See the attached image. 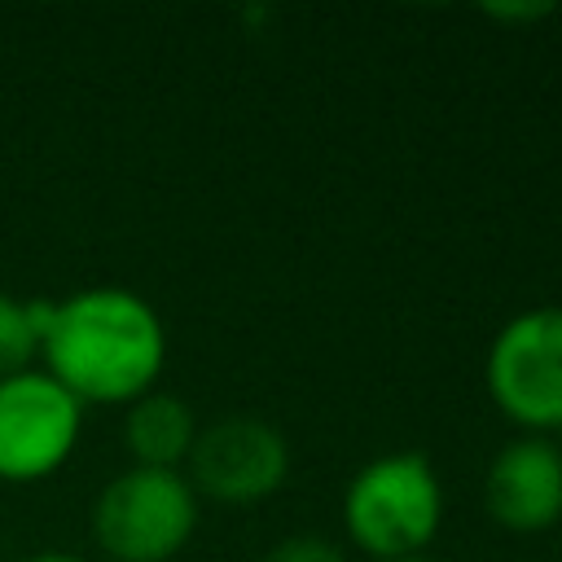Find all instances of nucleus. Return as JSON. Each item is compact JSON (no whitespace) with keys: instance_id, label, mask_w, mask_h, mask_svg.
<instances>
[{"instance_id":"nucleus-1","label":"nucleus","mask_w":562,"mask_h":562,"mask_svg":"<svg viewBox=\"0 0 562 562\" xmlns=\"http://www.w3.org/2000/svg\"><path fill=\"white\" fill-rule=\"evenodd\" d=\"M44 373L57 378L83 408L132 404L158 386L167 369V329L149 299L123 285H88L53 299L40 338Z\"/></svg>"},{"instance_id":"nucleus-2","label":"nucleus","mask_w":562,"mask_h":562,"mask_svg":"<svg viewBox=\"0 0 562 562\" xmlns=\"http://www.w3.org/2000/svg\"><path fill=\"white\" fill-rule=\"evenodd\" d=\"M439 522L443 483L426 452H382L342 492V531L369 562L426 553Z\"/></svg>"},{"instance_id":"nucleus-3","label":"nucleus","mask_w":562,"mask_h":562,"mask_svg":"<svg viewBox=\"0 0 562 562\" xmlns=\"http://www.w3.org/2000/svg\"><path fill=\"white\" fill-rule=\"evenodd\" d=\"M198 531L184 470H119L92 501V540L110 562H171Z\"/></svg>"},{"instance_id":"nucleus-4","label":"nucleus","mask_w":562,"mask_h":562,"mask_svg":"<svg viewBox=\"0 0 562 562\" xmlns=\"http://www.w3.org/2000/svg\"><path fill=\"white\" fill-rule=\"evenodd\" d=\"M483 382L522 435L562 430V303L509 316L487 347Z\"/></svg>"},{"instance_id":"nucleus-5","label":"nucleus","mask_w":562,"mask_h":562,"mask_svg":"<svg viewBox=\"0 0 562 562\" xmlns=\"http://www.w3.org/2000/svg\"><path fill=\"white\" fill-rule=\"evenodd\" d=\"M83 435V404L44 369L0 378V479L40 483L57 474Z\"/></svg>"},{"instance_id":"nucleus-6","label":"nucleus","mask_w":562,"mask_h":562,"mask_svg":"<svg viewBox=\"0 0 562 562\" xmlns=\"http://www.w3.org/2000/svg\"><path fill=\"white\" fill-rule=\"evenodd\" d=\"M184 479L206 501L259 505L290 479V443L272 422L255 413H228L198 426Z\"/></svg>"},{"instance_id":"nucleus-7","label":"nucleus","mask_w":562,"mask_h":562,"mask_svg":"<svg viewBox=\"0 0 562 562\" xmlns=\"http://www.w3.org/2000/svg\"><path fill=\"white\" fill-rule=\"evenodd\" d=\"M483 509L509 536H540L562 518V448L553 435L509 439L483 474Z\"/></svg>"},{"instance_id":"nucleus-8","label":"nucleus","mask_w":562,"mask_h":562,"mask_svg":"<svg viewBox=\"0 0 562 562\" xmlns=\"http://www.w3.org/2000/svg\"><path fill=\"white\" fill-rule=\"evenodd\" d=\"M198 439V413L171 391H145L123 413V448L132 465L145 470H184Z\"/></svg>"},{"instance_id":"nucleus-9","label":"nucleus","mask_w":562,"mask_h":562,"mask_svg":"<svg viewBox=\"0 0 562 562\" xmlns=\"http://www.w3.org/2000/svg\"><path fill=\"white\" fill-rule=\"evenodd\" d=\"M53 299H13L0 294V378H13L22 369H35L40 338L48 329Z\"/></svg>"},{"instance_id":"nucleus-10","label":"nucleus","mask_w":562,"mask_h":562,"mask_svg":"<svg viewBox=\"0 0 562 562\" xmlns=\"http://www.w3.org/2000/svg\"><path fill=\"white\" fill-rule=\"evenodd\" d=\"M259 562H347V553L325 536H285Z\"/></svg>"},{"instance_id":"nucleus-11","label":"nucleus","mask_w":562,"mask_h":562,"mask_svg":"<svg viewBox=\"0 0 562 562\" xmlns=\"http://www.w3.org/2000/svg\"><path fill=\"white\" fill-rule=\"evenodd\" d=\"M483 13L496 22H536V18H549L553 4H487Z\"/></svg>"},{"instance_id":"nucleus-12","label":"nucleus","mask_w":562,"mask_h":562,"mask_svg":"<svg viewBox=\"0 0 562 562\" xmlns=\"http://www.w3.org/2000/svg\"><path fill=\"white\" fill-rule=\"evenodd\" d=\"M22 562H83L79 553H66V549H44V553H31Z\"/></svg>"},{"instance_id":"nucleus-13","label":"nucleus","mask_w":562,"mask_h":562,"mask_svg":"<svg viewBox=\"0 0 562 562\" xmlns=\"http://www.w3.org/2000/svg\"><path fill=\"white\" fill-rule=\"evenodd\" d=\"M382 562H430L426 553H413V558H382Z\"/></svg>"}]
</instances>
